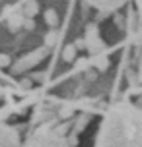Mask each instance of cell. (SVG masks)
<instances>
[{
	"label": "cell",
	"mask_w": 142,
	"mask_h": 147,
	"mask_svg": "<svg viewBox=\"0 0 142 147\" xmlns=\"http://www.w3.org/2000/svg\"><path fill=\"white\" fill-rule=\"evenodd\" d=\"M18 143H20L18 132L6 126H0V147H18Z\"/></svg>",
	"instance_id": "5"
},
{
	"label": "cell",
	"mask_w": 142,
	"mask_h": 147,
	"mask_svg": "<svg viewBox=\"0 0 142 147\" xmlns=\"http://www.w3.org/2000/svg\"><path fill=\"white\" fill-rule=\"evenodd\" d=\"M23 22H25V16H23V14H14V16H10V18H8V29L12 31V33L23 29Z\"/></svg>",
	"instance_id": "8"
},
{
	"label": "cell",
	"mask_w": 142,
	"mask_h": 147,
	"mask_svg": "<svg viewBox=\"0 0 142 147\" xmlns=\"http://www.w3.org/2000/svg\"><path fill=\"white\" fill-rule=\"evenodd\" d=\"M25 147H68V143H66V140H64L62 136H59L57 132L41 130V132L31 136Z\"/></svg>",
	"instance_id": "2"
},
{
	"label": "cell",
	"mask_w": 142,
	"mask_h": 147,
	"mask_svg": "<svg viewBox=\"0 0 142 147\" xmlns=\"http://www.w3.org/2000/svg\"><path fill=\"white\" fill-rule=\"evenodd\" d=\"M12 64V60H10V56L8 54H0V68H6Z\"/></svg>",
	"instance_id": "15"
},
{
	"label": "cell",
	"mask_w": 142,
	"mask_h": 147,
	"mask_svg": "<svg viewBox=\"0 0 142 147\" xmlns=\"http://www.w3.org/2000/svg\"><path fill=\"white\" fill-rule=\"evenodd\" d=\"M47 52H49V49H47V47H41V49H35L33 52L23 54L22 58H20L14 66H12V72H14V74H22V72H25V70L35 68L39 62H43V60H45Z\"/></svg>",
	"instance_id": "3"
},
{
	"label": "cell",
	"mask_w": 142,
	"mask_h": 147,
	"mask_svg": "<svg viewBox=\"0 0 142 147\" xmlns=\"http://www.w3.org/2000/svg\"><path fill=\"white\" fill-rule=\"evenodd\" d=\"M88 122H90V116H88V114H82V116L74 122V126H72V134L78 136L80 132H84V128L88 126Z\"/></svg>",
	"instance_id": "12"
},
{
	"label": "cell",
	"mask_w": 142,
	"mask_h": 147,
	"mask_svg": "<svg viewBox=\"0 0 142 147\" xmlns=\"http://www.w3.org/2000/svg\"><path fill=\"white\" fill-rule=\"evenodd\" d=\"M91 6H96L97 10H105V12H111L115 8H119L125 0H88Z\"/></svg>",
	"instance_id": "6"
},
{
	"label": "cell",
	"mask_w": 142,
	"mask_h": 147,
	"mask_svg": "<svg viewBox=\"0 0 142 147\" xmlns=\"http://www.w3.org/2000/svg\"><path fill=\"white\" fill-rule=\"evenodd\" d=\"M91 64H94V70L97 72H105L107 68H109V58L105 56V54H91Z\"/></svg>",
	"instance_id": "7"
},
{
	"label": "cell",
	"mask_w": 142,
	"mask_h": 147,
	"mask_svg": "<svg viewBox=\"0 0 142 147\" xmlns=\"http://www.w3.org/2000/svg\"><path fill=\"white\" fill-rule=\"evenodd\" d=\"M33 27H35V23H33V20H31V18H25V22H23V29L31 31Z\"/></svg>",
	"instance_id": "16"
},
{
	"label": "cell",
	"mask_w": 142,
	"mask_h": 147,
	"mask_svg": "<svg viewBox=\"0 0 142 147\" xmlns=\"http://www.w3.org/2000/svg\"><path fill=\"white\" fill-rule=\"evenodd\" d=\"M37 12H39V4L35 2V0H29V2L23 6V12H22V14L25 16V18H31V20H33V18L37 16Z\"/></svg>",
	"instance_id": "11"
},
{
	"label": "cell",
	"mask_w": 142,
	"mask_h": 147,
	"mask_svg": "<svg viewBox=\"0 0 142 147\" xmlns=\"http://www.w3.org/2000/svg\"><path fill=\"white\" fill-rule=\"evenodd\" d=\"M72 114H74V107H70V105H66V107H62V109L59 110L60 118H70Z\"/></svg>",
	"instance_id": "14"
},
{
	"label": "cell",
	"mask_w": 142,
	"mask_h": 147,
	"mask_svg": "<svg viewBox=\"0 0 142 147\" xmlns=\"http://www.w3.org/2000/svg\"><path fill=\"white\" fill-rule=\"evenodd\" d=\"M76 54H78V49L74 47V43H72V45H66V47L62 49V60H64V62H74V60H76Z\"/></svg>",
	"instance_id": "10"
},
{
	"label": "cell",
	"mask_w": 142,
	"mask_h": 147,
	"mask_svg": "<svg viewBox=\"0 0 142 147\" xmlns=\"http://www.w3.org/2000/svg\"><path fill=\"white\" fill-rule=\"evenodd\" d=\"M43 16H45V22H47L49 27H57V25H59V14H57L55 8H47Z\"/></svg>",
	"instance_id": "9"
},
{
	"label": "cell",
	"mask_w": 142,
	"mask_h": 147,
	"mask_svg": "<svg viewBox=\"0 0 142 147\" xmlns=\"http://www.w3.org/2000/svg\"><path fill=\"white\" fill-rule=\"evenodd\" d=\"M29 85H31L29 80H23V81H22V87H29Z\"/></svg>",
	"instance_id": "18"
},
{
	"label": "cell",
	"mask_w": 142,
	"mask_h": 147,
	"mask_svg": "<svg viewBox=\"0 0 142 147\" xmlns=\"http://www.w3.org/2000/svg\"><path fill=\"white\" fill-rule=\"evenodd\" d=\"M97 147H142V112L121 105L103 120Z\"/></svg>",
	"instance_id": "1"
},
{
	"label": "cell",
	"mask_w": 142,
	"mask_h": 147,
	"mask_svg": "<svg viewBox=\"0 0 142 147\" xmlns=\"http://www.w3.org/2000/svg\"><path fill=\"white\" fill-rule=\"evenodd\" d=\"M57 43H59V33H57V31H49L45 35V47L51 49V47H55Z\"/></svg>",
	"instance_id": "13"
},
{
	"label": "cell",
	"mask_w": 142,
	"mask_h": 147,
	"mask_svg": "<svg viewBox=\"0 0 142 147\" xmlns=\"http://www.w3.org/2000/svg\"><path fill=\"white\" fill-rule=\"evenodd\" d=\"M138 81H142V56H140V62H138Z\"/></svg>",
	"instance_id": "17"
},
{
	"label": "cell",
	"mask_w": 142,
	"mask_h": 147,
	"mask_svg": "<svg viewBox=\"0 0 142 147\" xmlns=\"http://www.w3.org/2000/svg\"><path fill=\"white\" fill-rule=\"evenodd\" d=\"M84 41H86V49L91 52V54H99L103 51V41H101V35L97 31L96 23H90L86 27V33H84Z\"/></svg>",
	"instance_id": "4"
}]
</instances>
